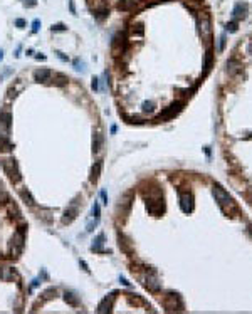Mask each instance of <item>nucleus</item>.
Returning a JSON list of instances; mask_svg holds the SVG:
<instances>
[{"mask_svg": "<svg viewBox=\"0 0 252 314\" xmlns=\"http://www.w3.org/2000/svg\"><path fill=\"white\" fill-rule=\"evenodd\" d=\"M25 245V227H19L17 230L14 232L12 235V240H10V252L12 257H19L24 250Z\"/></svg>", "mask_w": 252, "mask_h": 314, "instance_id": "f257e3e1", "label": "nucleus"}, {"mask_svg": "<svg viewBox=\"0 0 252 314\" xmlns=\"http://www.w3.org/2000/svg\"><path fill=\"white\" fill-rule=\"evenodd\" d=\"M2 168H4L5 175L9 177V180H10V181H14V183L20 181L22 175H20V168H19L17 160H14V158H5V160H2Z\"/></svg>", "mask_w": 252, "mask_h": 314, "instance_id": "f03ea898", "label": "nucleus"}, {"mask_svg": "<svg viewBox=\"0 0 252 314\" xmlns=\"http://www.w3.org/2000/svg\"><path fill=\"white\" fill-rule=\"evenodd\" d=\"M213 197H215V200L222 207L230 205V202H232V200H230V195H229V193H227V191L223 190L220 185H215V187H213Z\"/></svg>", "mask_w": 252, "mask_h": 314, "instance_id": "7ed1b4c3", "label": "nucleus"}, {"mask_svg": "<svg viewBox=\"0 0 252 314\" xmlns=\"http://www.w3.org/2000/svg\"><path fill=\"white\" fill-rule=\"evenodd\" d=\"M77 213H79V205H77V202H72L71 205L67 207V210L64 212V217H62V224H71V222L74 220L76 217H77Z\"/></svg>", "mask_w": 252, "mask_h": 314, "instance_id": "20e7f679", "label": "nucleus"}, {"mask_svg": "<svg viewBox=\"0 0 252 314\" xmlns=\"http://www.w3.org/2000/svg\"><path fill=\"white\" fill-rule=\"evenodd\" d=\"M50 77H52V71L50 69H37L36 72H34V79L37 81V83H47V81H50Z\"/></svg>", "mask_w": 252, "mask_h": 314, "instance_id": "39448f33", "label": "nucleus"}, {"mask_svg": "<svg viewBox=\"0 0 252 314\" xmlns=\"http://www.w3.org/2000/svg\"><path fill=\"white\" fill-rule=\"evenodd\" d=\"M113 299H114V296L113 294H109V296H106L104 299L99 302V306H97V312H109L113 307Z\"/></svg>", "mask_w": 252, "mask_h": 314, "instance_id": "423d86ee", "label": "nucleus"}, {"mask_svg": "<svg viewBox=\"0 0 252 314\" xmlns=\"http://www.w3.org/2000/svg\"><path fill=\"white\" fill-rule=\"evenodd\" d=\"M145 285H146L148 289H151V291H158L160 289V284H158V277H156L155 274H150L145 277Z\"/></svg>", "mask_w": 252, "mask_h": 314, "instance_id": "0eeeda50", "label": "nucleus"}, {"mask_svg": "<svg viewBox=\"0 0 252 314\" xmlns=\"http://www.w3.org/2000/svg\"><path fill=\"white\" fill-rule=\"evenodd\" d=\"M180 207H182V210H183L185 213L192 212V208H193L192 195H182V198H180Z\"/></svg>", "mask_w": 252, "mask_h": 314, "instance_id": "6e6552de", "label": "nucleus"}, {"mask_svg": "<svg viewBox=\"0 0 252 314\" xmlns=\"http://www.w3.org/2000/svg\"><path fill=\"white\" fill-rule=\"evenodd\" d=\"M198 27H200V32L203 37H209L210 32H212V29H210V20L207 17H203L200 22H198Z\"/></svg>", "mask_w": 252, "mask_h": 314, "instance_id": "1a4fd4ad", "label": "nucleus"}, {"mask_svg": "<svg viewBox=\"0 0 252 314\" xmlns=\"http://www.w3.org/2000/svg\"><path fill=\"white\" fill-rule=\"evenodd\" d=\"M64 299L67 304H71V306H79V297H77V294L74 292V291H66L64 292Z\"/></svg>", "mask_w": 252, "mask_h": 314, "instance_id": "9d476101", "label": "nucleus"}, {"mask_svg": "<svg viewBox=\"0 0 252 314\" xmlns=\"http://www.w3.org/2000/svg\"><path fill=\"white\" fill-rule=\"evenodd\" d=\"M103 244H104V234H99L93 240V244H91V250H94V252H101V250H103Z\"/></svg>", "mask_w": 252, "mask_h": 314, "instance_id": "9b49d317", "label": "nucleus"}, {"mask_svg": "<svg viewBox=\"0 0 252 314\" xmlns=\"http://www.w3.org/2000/svg\"><path fill=\"white\" fill-rule=\"evenodd\" d=\"M101 166H103V163L101 161H96L93 165V168H91V177H89V180L93 181H97V178H99V173H101Z\"/></svg>", "mask_w": 252, "mask_h": 314, "instance_id": "f8f14e48", "label": "nucleus"}, {"mask_svg": "<svg viewBox=\"0 0 252 314\" xmlns=\"http://www.w3.org/2000/svg\"><path fill=\"white\" fill-rule=\"evenodd\" d=\"M19 193H20L22 202H25L29 207H34V205H36V202H34V198H32V195H30V191H29V190H20Z\"/></svg>", "mask_w": 252, "mask_h": 314, "instance_id": "ddd939ff", "label": "nucleus"}, {"mask_svg": "<svg viewBox=\"0 0 252 314\" xmlns=\"http://www.w3.org/2000/svg\"><path fill=\"white\" fill-rule=\"evenodd\" d=\"M52 83H54L56 86L62 87V86H66V84H67V76H64V74H61V72H56Z\"/></svg>", "mask_w": 252, "mask_h": 314, "instance_id": "4468645a", "label": "nucleus"}, {"mask_svg": "<svg viewBox=\"0 0 252 314\" xmlns=\"http://www.w3.org/2000/svg\"><path fill=\"white\" fill-rule=\"evenodd\" d=\"M103 134H94V138H93V148H94V151H99L101 148H103Z\"/></svg>", "mask_w": 252, "mask_h": 314, "instance_id": "2eb2a0df", "label": "nucleus"}, {"mask_svg": "<svg viewBox=\"0 0 252 314\" xmlns=\"http://www.w3.org/2000/svg\"><path fill=\"white\" fill-rule=\"evenodd\" d=\"M7 203H9V193L5 190L4 183L0 181V205H7Z\"/></svg>", "mask_w": 252, "mask_h": 314, "instance_id": "dca6fc26", "label": "nucleus"}, {"mask_svg": "<svg viewBox=\"0 0 252 314\" xmlns=\"http://www.w3.org/2000/svg\"><path fill=\"white\" fill-rule=\"evenodd\" d=\"M74 69L77 72H84V71H86V64H84V61H81V59H74Z\"/></svg>", "mask_w": 252, "mask_h": 314, "instance_id": "f3484780", "label": "nucleus"}, {"mask_svg": "<svg viewBox=\"0 0 252 314\" xmlns=\"http://www.w3.org/2000/svg\"><path fill=\"white\" fill-rule=\"evenodd\" d=\"M99 213H101V207L97 202L93 203V207H91V215L94 217V218H99Z\"/></svg>", "mask_w": 252, "mask_h": 314, "instance_id": "a211bd4d", "label": "nucleus"}, {"mask_svg": "<svg viewBox=\"0 0 252 314\" xmlns=\"http://www.w3.org/2000/svg\"><path fill=\"white\" fill-rule=\"evenodd\" d=\"M97 224H99V218H94V217H93V220H91V222H87L86 230H87V232H93L94 228L97 227Z\"/></svg>", "mask_w": 252, "mask_h": 314, "instance_id": "6ab92c4d", "label": "nucleus"}, {"mask_svg": "<svg viewBox=\"0 0 252 314\" xmlns=\"http://www.w3.org/2000/svg\"><path fill=\"white\" fill-rule=\"evenodd\" d=\"M66 29H67V27H66L62 22H59V24H54V25L50 27V30H52V32H62V30H66Z\"/></svg>", "mask_w": 252, "mask_h": 314, "instance_id": "aec40b11", "label": "nucleus"}, {"mask_svg": "<svg viewBox=\"0 0 252 314\" xmlns=\"http://www.w3.org/2000/svg\"><path fill=\"white\" fill-rule=\"evenodd\" d=\"M94 15H96V17L99 19V20H101V19H103V17H106V15H108V8H103V10H97V12H96V14H94Z\"/></svg>", "mask_w": 252, "mask_h": 314, "instance_id": "412c9836", "label": "nucleus"}, {"mask_svg": "<svg viewBox=\"0 0 252 314\" xmlns=\"http://www.w3.org/2000/svg\"><path fill=\"white\" fill-rule=\"evenodd\" d=\"M39 29H40V20L36 19V20L32 22V32H39Z\"/></svg>", "mask_w": 252, "mask_h": 314, "instance_id": "4be33fe9", "label": "nucleus"}, {"mask_svg": "<svg viewBox=\"0 0 252 314\" xmlns=\"http://www.w3.org/2000/svg\"><path fill=\"white\" fill-rule=\"evenodd\" d=\"M25 24H27V22H25L24 19H15V25H17L19 29H24V27H25Z\"/></svg>", "mask_w": 252, "mask_h": 314, "instance_id": "5701e85b", "label": "nucleus"}, {"mask_svg": "<svg viewBox=\"0 0 252 314\" xmlns=\"http://www.w3.org/2000/svg\"><path fill=\"white\" fill-rule=\"evenodd\" d=\"M227 66H229V71H230V72H235V71H237V69H239V64H235L234 61H230V62H229V64H227Z\"/></svg>", "mask_w": 252, "mask_h": 314, "instance_id": "b1692460", "label": "nucleus"}, {"mask_svg": "<svg viewBox=\"0 0 252 314\" xmlns=\"http://www.w3.org/2000/svg\"><path fill=\"white\" fill-rule=\"evenodd\" d=\"M9 275H10V271H9V269H0V277L2 279H7Z\"/></svg>", "mask_w": 252, "mask_h": 314, "instance_id": "393cba45", "label": "nucleus"}, {"mask_svg": "<svg viewBox=\"0 0 252 314\" xmlns=\"http://www.w3.org/2000/svg\"><path fill=\"white\" fill-rule=\"evenodd\" d=\"M91 87H93L94 91L99 89V83H97V77H93V83H91Z\"/></svg>", "mask_w": 252, "mask_h": 314, "instance_id": "a878e982", "label": "nucleus"}, {"mask_svg": "<svg viewBox=\"0 0 252 314\" xmlns=\"http://www.w3.org/2000/svg\"><path fill=\"white\" fill-rule=\"evenodd\" d=\"M36 4H37L36 0H25V2H24L25 7H36Z\"/></svg>", "mask_w": 252, "mask_h": 314, "instance_id": "bb28decb", "label": "nucleus"}, {"mask_svg": "<svg viewBox=\"0 0 252 314\" xmlns=\"http://www.w3.org/2000/svg\"><path fill=\"white\" fill-rule=\"evenodd\" d=\"M69 2V10H71V14H76V7H74V2L72 0H67Z\"/></svg>", "mask_w": 252, "mask_h": 314, "instance_id": "cd10ccee", "label": "nucleus"}, {"mask_svg": "<svg viewBox=\"0 0 252 314\" xmlns=\"http://www.w3.org/2000/svg\"><path fill=\"white\" fill-rule=\"evenodd\" d=\"M101 198H103V202H104V203H108V195H106V191H104V190L101 191Z\"/></svg>", "mask_w": 252, "mask_h": 314, "instance_id": "c85d7f7f", "label": "nucleus"}, {"mask_svg": "<svg viewBox=\"0 0 252 314\" xmlns=\"http://www.w3.org/2000/svg\"><path fill=\"white\" fill-rule=\"evenodd\" d=\"M79 264L83 265V269H84V271H86V272H89V267H87V264L84 262V260H79Z\"/></svg>", "mask_w": 252, "mask_h": 314, "instance_id": "c756f323", "label": "nucleus"}, {"mask_svg": "<svg viewBox=\"0 0 252 314\" xmlns=\"http://www.w3.org/2000/svg\"><path fill=\"white\" fill-rule=\"evenodd\" d=\"M57 57H59V59H62V61H66V62H67V57H66V56L62 54V52H57Z\"/></svg>", "mask_w": 252, "mask_h": 314, "instance_id": "7c9ffc66", "label": "nucleus"}, {"mask_svg": "<svg viewBox=\"0 0 252 314\" xmlns=\"http://www.w3.org/2000/svg\"><path fill=\"white\" fill-rule=\"evenodd\" d=\"M227 29H229V30H235L237 27H235V24H229V25H227Z\"/></svg>", "mask_w": 252, "mask_h": 314, "instance_id": "2f4dec72", "label": "nucleus"}, {"mask_svg": "<svg viewBox=\"0 0 252 314\" xmlns=\"http://www.w3.org/2000/svg\"><path fill=\"white\" fill-rule=\"evenodd\" d=\"M121 282H123V284H124V285H130V282H128V281H126V279H124V277H121Z\"/></svg>", "mask_w": 252, "mask_h": 314, "instance_id": "473e14b6", "label": "nucleus"}, {"mask_svg": "<svg viewBox=\"0 0 252 314\" xmlns=\"http://www.w3.org/2000/svg\"><path fill=\"white\" fill-rule=\"evenodd\" d=\"M247 51H249V54H252V42L249 44V47H247Z\"/></svg>", "mask_w": 252, "mask_h": 314, "instance_id": "72a5a7b5", "label": "nucleus"}, {"mask_svg": "<svg viewBox=\"0 0 252 314\" xmlns=\"http://www.w3.org/2000/svg\"><path fill=\"white\" fill-rule=\"evenodd\" d=\"M36 57H37V59H42V61H44V59H46V56H42V54H37Z\"/></svg>", "mask_w": 252, "mask_h": 314, "instance_id": "f704fd0d", "label": "nucleus"}, {"mask_svg": "<svg viewBox=\"0 0 252 314\" xmlns=\"http://www.w3.org/2000/svg\"><path fill=\"white\" fill-rule=\"evenodd\" d=\"M4 59V51H0V61Z\"/></svg>", "mask_w": 252, "mask_h": 314, "instance_id": "c9c22d12", "label": "nucleus"}]
</instances>
